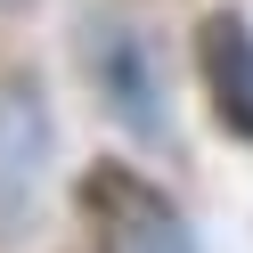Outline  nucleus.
I'll return each mask as SVG.
<instances>
[{
	"mask_svg": "<svg viewBox=\"0 0 253 253\" xmlns=\"http://www.w3.org/2000/svg\"><path fill=\"white\" fill-rule=\"evenodd\" d=\"M74 196H82V220H90L98 253H196L188 212L131 164H90Z\"/></svg>",
	"mask_w": 253,
	"mask_h": 253,
	"instance_id": "1",
	"label": "nucleus"
},
{
	"mask_svg": "<svg viewBox=\"0 0 253 253\" xmlns=\"http://www.w3.org/2000/svg\"><path fill=\"white\" fill-rule=\"evenodd\" d=\"M49 171V106L33 74H0V245L33 220Z\"/></svg>",
	"mask_w": 253,
	"mask_h": 253,
	"instance_id": "2",
	"label": "nucleus"
},
{
	"mask_svg": "<svg viewBox=\"0 0 253 253\" xmlns=\"http://www.w3.org/2000/svg\"><path fill=\"white\" fill-rule=\"evenodd\" d=\"M90 74H98V98L115 106L131 131H164V82H155V66H147V41L131 33V25H90Z\"/></svg>",
	"mask_w": 253,
	"mask_h": 253,
	"instance_id": "3",
	"label": "nucleus"
},
{
	"mask_svg": "<svg viewBox=\"0 0 253 253\" xmlns=\"http://www.w3.org/2000/svg\"><path fill=\"white\" fill-rule=\"evenodd\" d=\"M196 66H204V90H212V115L237 139H253V25L212 8L196 33Z\"/></svg>",
	"mask_w": 253,
	"mask_h": 253,
	"instance_id": "4",
	"label": "nucleus"
}]
</instances>
